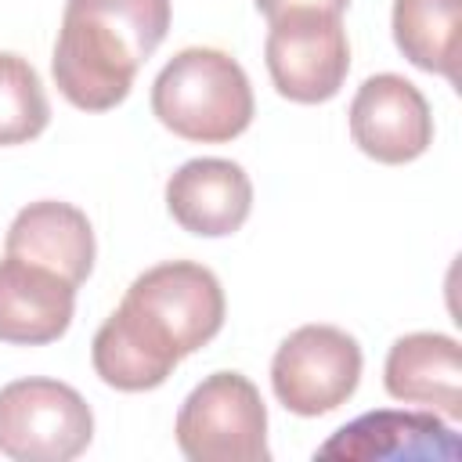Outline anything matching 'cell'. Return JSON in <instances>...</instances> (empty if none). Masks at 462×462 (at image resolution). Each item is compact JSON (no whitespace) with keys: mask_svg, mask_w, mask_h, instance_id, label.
<instances>
[{"mask_svg":"<svg viewBox=\"0 0 462 462\" xmlns=\"http://www.w3.org/2000/svg\"><path fill=\"white\" fill-rule=\"evenodd\" d=\"M170 32V0H65L51 72L83 112L126 101L137 69Z\"/></svg>","mask_w":462,"mask_h":462,"instance_id":"cell-1","label":"cell"},{"mask_svg":"<svg viewBox=\"0 0 462 462\" xmlns=\"http://www.w3.org/2000/svg\"><path fill=\"white\" fill-rule=\"evenodd\" d=\"M155 119L184 141L224 144L249 130L256 101L245 69L217 47L177 51L152 83Z\"/></svg>","mask_w":462,"mask_h":462,"instance_id":"cell-2","label":"cell"},{"mask_svg":"<svg viewBox=\"0 0 462 462\" xmlns=\"http://www.w3.org/2000/svg\"><path fill=\"white\" fill-rule=\"evenodd\" d=\"M177 448L191 462H267V408L242 372L206 375L177 411Z\"/></svg>","mask_w":462,"mask_h":462,"instance_id":"cell-3","label":"cell"},{"mask_svg":"<svg viewBox=\"0 0 462 462\" xmlns=\"http://www.w3.org/2000/svg\"><path fill=\"white\" fill-rule=\"evenodd\" d=\"M94 411L58 379H14L0 390V455L14 462H69L87 451Z\"/></svg>","mask_w":462,"mask_h":462,"instance_id":"cell-4","label":"cell"},{"mask_svg":"<svg viewBox=\"0 0 462 462\" xmlns=\"http://www.w3.org/2000/svg\"><path fill=\"white\" fill-rule=\"evenodd\" d=\"M361 346L336 325H303L282 339L271 361L274 397L303 419L346 404L361 383Z\"/></svg>","mask_w":462,"mask_h":462,"instance_id":"cell-5","label":"cell"},{"mask_svg":"<svg viewBox=\"0 0 462 462\" xmlns=\"http://www.w3.org/2000/svg\"><path fill=\"white\" fill-rule=\"evenodd\" d=\"M123 303L180 357L195 354L224 328V289L209 267L191 260L148 267L130 282Z\"/></svg>","mask_w":462,"mask_h":462,"instance_id":"cell-6","label":"cell"},{"mask_svg":"<svg viewBox=\"0 0 462 462\" xmlns=\"http://www.w3.org/2000/svg\"><path fill=\"white\" fill-rule=\"evenodd\" d=\"M263 61L282 97L296 105H321L339 94L350 72V43L339 14L289 11L271 22Z\"/></svg>","mask_w":462,"mask_h":462,"instance_id":"cell-7","label":"cell"},{"mask_svg":"<svg viewBox=\"0 0 462 462\" xmlns=\"http://www.w3.org/2000/svg\"><path fill=\"white\" fill-rule=\"evenodd\" d=\"M350 137L375 162H411L433 144L430 101L397 72L368 76L350 101Z\"/></svg>","mask_w":462,"mask_h":462,"instance_id":"cell-8","label":"cell"},{"mask_svg":"<svg viewBox=\"0 0 462 462\" xmlns=\"http://www.w3.org/2000/svg\"><path fill=\"white\" fill-rule=\"evenodd\" d=\"M166 209L184 231L199 238H224L249 220L253 180L231 159H188L166 180Z\"/></svg>","mask_w":462,"mask_h":462,"instance_id":"cell-9","label":"cell"},{"mask_svg":"<svg viewBox=\"0 0 462 462\" xmlns=\"http://www.w3.org/2000/svg\"><path fill=\"white\" fill-rule=\"evenodd\" d=\"M76 285L61 274L4 256L0 260V339L14 346H43L69 332Z\"/></svg>","mask_w":462,"mask_h":462,"instance_id":"cell-10","label":"cell"},{"mask_svg":"<svg viewBox=\"0 0 462 462\" xmlns=\"http://www.w3.org/2000/svg\"><path fill=\"white\" fill-rule=\"evenodd\" d=\"M386 393L401 404H419L440 411L444 419H462V350L455 336L411 332L401 336L383 365Z\"/></svg>","mask_w":462,"mask_h":462,"instance_id":"cell-11","label":"cell"},{"mask_svg":"<svg viewBox=\"0 0 462 462\" xmlns=\"http://www.w3.org/2000/svg\"><path fill=\"white\" fill-rule=\"evenodd\" d=\"M4 249H7V256H18V260L40 263V267L61 274L76 289L94 271V253H97L94 227H90L87 213L76 209L72 202H58V199L29 202L11 220Z\"/></svg>","mask_w":462,"mask_h":462,"instance_id":"cell-12","label":"cell"},{"mask_svg":"<svg viewBox=\"0 0 462 462\" xmlns=\"http://www.w3.org/2000/svg\"><path fill=\"white\" fill-rule=\"evenodd\" d=\"M321 458H455L458 437L437 411H368L318 448Z\"/></svg>","mask_w":462,"mask_h":462,"instance_id":"cell-13","label":"cell"},{"mask_svg":"<svg viewBox=\"0 0 462 462\" xmlns=\"http://www.w3.org/2000/svg\"><path fill=\"white\" fill-rule=\"evenodd\" d=\"M90 361L108 386L123 393H141L162 386L173 375L180 354L155 328H148L126 303H119L94 332Z\"/></svg>","mask_w":462,"mask_h":462,"instance_id":"cell-14","label":"cell"},{"mask_svg":"<svg viewBox=\"0 0 462 462\" xmlns=\"http://www.w3.org/2000/svg\"><path fill=\"white\" fill-rule=\"evenodd\" d=\"M462 0H393V43L422 72L458 79Z\"/></svg>","mask_w":462,"mask_h":462,"instance_id":"cell-15","label":"cell"},{"mask_svg":"<svg viewBox=\"0 0 462 462\" xmlns=\"http://www.w3.org/2000/svg\"><path fill=\"white\" fill-rule=\"evenodd\" d=\"M51 123V101L36 69L11 51H0V144H25Z\"/></svg>","mask_w":462,"mask_h":462,"instance_id":"cell-16","label":"cell"},{"mask_svg":"<svg viewBox=\"0 0 462 462\" xmlns=\"http://www.w3.org/2000/svg\"><path fill=\"white\" fill-rule=\"evenodd\" d=\"M253 4H256V11L267 22H274V18L289 14V11H328V14H343L350 0H253Z\"/></svg>","mask_w":462,"mask_h":462,"instance_id":"cell-17","label":"cell"}]
</instances>
